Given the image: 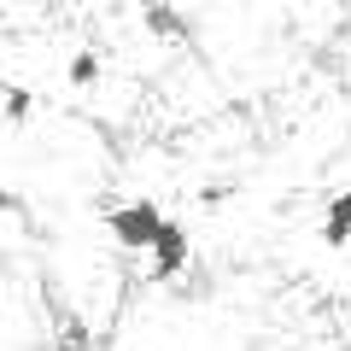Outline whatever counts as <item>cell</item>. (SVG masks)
<instances>
[{"mask_svg": "<svg viewBox=\"0 0 351 351\" xmlns=\"http://www.w3.org/2000/svg\"><path fill=\"white\" fill-rule=\"evenodd\" d=\"M106 228H112V240L117 246H129V252H152L158 246V234L170 228V217H164V205L158 199H129V205H112L106 211Z\"/></svg>", "mask_w": 351, "mask_h": 351, "instance_id": "6da1fadb", "label": "cell"}, {"mask_svg": "<svg viewBox=\"0 0 351 351\" xmlns=\"http://www.w3.org/2000/svg\"><path fill=\"white\" fill-rule=\"evenodd\" d=\"M147 258H152V269H147L152 281H176V276H182V269L193 263V240H188V228L170 217V228L158 234V246H152Z\"/></svg>", "mask_w": 351, "mask_h": 351, "instance_id": "7a4b0ae2", "label": "cell"}, {"mask_svg": "<svg viewBox=\"0 0 351 351\" xmlns=\"http://www.w3.org/2000/svg\"><path fill=\"white\" fill-rule=\"evenodd\" d=\"M322 246H351V188H339L322 211Z\"/></svg>", "mask_w": 351, "mask_h": 351, "instance_id": "3957f363", "label": "cell"}, {"mask_svg": "<svg viewBox=\"0 0 351 351\" xmlns=\"http://www.w3.org/2000/svg\"><path fill=\"white\" fill-rule=\"evenodd\" d=\"M64 76H71V88H88L94 76H100V53H88V47H82L71 64H64Z\"/></svg>", "mask_w": 351, "mask_h": 351, "instance_id": "277c9868", "label": "cell"}, {"mask_svg": "<svg viewBox=\"0 0 351 351\" xmlns=\"http://www.w3.org/2000/svg\"><path fill=\"white\" fill-rule=\"evenodd\" d=\"M29 100H36V94H29L24 82H12V88H6V117H12V123H24V117H29Z\"/></svg>", "mask_w": 351, "mask_h": 351, "instance_id": "5b68a950", "label": "cell"}, {"mask_svg": "<svg viewBox=\"0 0 351 351\" xmlns=\"http://www.w3.org/2000/svg\"><path fill=\"white\" fill-rule=\"evenodd\" d=\"M147 24H152V29H164V36H182V18L164 12V6H147Z\"/></svg>", "mask_w": 351, "mask_h": 351, "instance_id": "8992f818", "label": "cell"}]
</instances>
